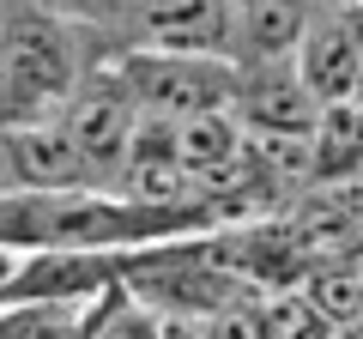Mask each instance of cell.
<instances>
[{
	"label": "cell",
	"mask_w": 363,
	"mask_h": 339,
	"mask_svg": "<svg viewBox=\"0 0 363 339\" xmlns=\"http://www.w3.org/2000/svg\"><path fill=\"white\" fill-rule=\"evenodd\" d=\"M85 55L67 13H13L0 18V128L61 121L85 85Z\"/></svg>",
	"instance_id": "6da1fadb"
},
{
	"label": "cell",
	"mask_w": 363,
	"mask_h": 339,
	"mask_svg": "<svg viewBox=\"0 0 363 339\" xmlns=\"http://www.w3.org/2000/svg\"><path fill=\"white\" fill-rule=\"evenodd\" d=\"M128 73L133 97L152 121H206V116H236L242 67L230 55H182V49H133L116 55Z\"/></svg>",
	"instance_id": "7a4b0ae2"
},
{
	"label": "cell",
	"mask_w": 363,
	"mask_h": 339,
	"mask_svg": "<svg viewBox=\"0 0 363 339\" xmlns=\"http://www.w3.org/2000/svg\"><path fill=\"white\" fill-rule=\"evenodd\" d=\"M67 13L97 30H121V55H230V0H67Z\"/></svg>",
	"instance_id": "3957f363"
},
{
	"label": "cell",
	"mask_w": 363,
	"mask_h": 339,
	"mask_svg": "<svg viewBox=\"0 0 363 339\" xmlns=\"http://www.w3.org/2000/svg\"><path fill=\"white\" fill-rule=\"evenodd\" d=\"M61 121H67V133H73L79 157H85V170H91V188L116 194L121 170H128V157H133V140H140V128H145V109H140V97H133L128 73H121L116 61L91 67Z\"/></svg>",
	"instance_id": "277c9868"
},
{
	"label": "cell",
	"mask_w": 363,
	"mask_h": 339,
	"mask_svg": "<svg viewBox=\"0 0 363 339\" xmlns=\"http://www.w3.org/2000/svg\"><path fill=\"white\" fill-rule=\"evenodd\" d=\"M236 121L248 128V140H309L315 121H321V97L303 85L297 61H285V67H242Z\"/></svg>",
	"instance_id": "5b68a950"
},
{
	"label": "cell",
	"mask_w": 363,
	"mask_h": 339,
	"mask_svg": "<svg viewBox=\"0 0 363 339\" xmlns=\"http://www.w3.org/2000/svg\"><path fill=\"white\" fill-rule=\"evenodd\" d=\"M363 176V104H327L309 133V182Z\"/></svg>",
	"instance_id": "8992f818"
},
{
	"label": "cell",
	"mask_w": 363,
	"mask_h": 339,
	"mask_svg": "<svg viewBox=\"0 0 363 339\" xmlns=\"http://www.w3.org/2000/svg\"><path fill=\"white\" fill-rule=\"evenodd\" d=\"M79 339H164V321H157L128 285H116V291H104L97 303H85Z\"/></svg>",
	"instance_id": "52a82bcc"
},
{
	"label": "cell",
	"mask_w": 363,
	"mask_h": 339,
	"mask_svg": "<svg viewBox=\"0 0 363 339\" xmlns=\"http://www.w3.org/2000/svg\"><path fill=\"white\" fill-rule=\"evenodd\" d=\"M85 309H55V303H25V309H0V339H79Z\"/></svg>",
	"instance_id": "ba28073f"
},
{
	"label": "cell",
	"mask_w": 363,
	"mask_h": 339,
	"mask_svg": "<svg viewBox=\"0 0 363 339\" xmlns=\"http://www.w3.org/2000/svg\"><path fill=\"white\" fill-rule=\"evenodd\" d=\"M164 339H218L212 321H164Z\"/></svg>",
	"instance_id": "9c48e42d"
},
{
	"label": "cell",
	"mask_w": 363,
	"mask_h": 339,
	"mask_svg": "<svg viewBox=\"0 0 363 339\" xmlns=\"http://www.w3.org/2000/svg\"><path fill=\"white\" fill-rule=\"evenodd\" d=\"M13 273H18V255H13V248H0V303H6V285H13Z\"/></svg>",
	"instance_id": "30bf717a"
},
{
	"label": "cell",
	"mask_w": 363,
	"mask_h": 339,
	"mask_svg": "<svg viewBox=\"0 0 363 339\" xmlns=\"http://www.w3.org/2000/svg\"><path fill=\"white\" fill-rule=\"evenodd\" d=\"M333 339H363V315H351V321H333Z\"/></svg>",
	"instance_id": "8fae6325"
},
{
	"label": "cell",
	"mask_w": 363,
	"mask_h": 339,
	"mask_svg": "<svg viewBox=\"0 0 363 339\" xmlns=\"http://www.w3.org/2000/svg\"><path fill=\"white\" fill-rule=\"evenodd\" d=\"M285 6H303V13H321L327 0H285Z\"/></svg>",
	"instance_id": "7c38bea8"
},
{
	"label": "cell",
	"mask_w": 363,
	"mask_h": 339,
	"mask_svg": "<svg viewBox=\"0 0 363 339\" xmlns=\"http://www.w3.org/2000/svg\"><path fill=\"white\" fill-rule=\"evenodd\" d=\"M333 6H363V0H333Z\"/></svg>",
	"instance_id": "4fadbf2b"
}]
</instances>
